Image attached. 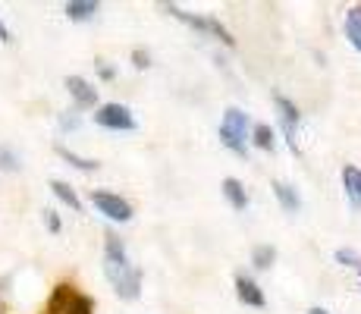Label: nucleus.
<instances>
[{"label": "nucleus", "mask_w": 361, "mask_h": 314, "mask_svg": "<svg viewBox=\"0 0 361 314\" xmlns=\"http://www.w3.org/2000/svg\"><path fill=\"white\" fill-rule=\"evenodd\" d=\"M104 274H107L110 286L116 289L120 298H138V289H142V274L138 267L129 264V255H126V246L120 242V236L107 233L104 236Z\"/></svg>", "instance_id": "nucleus-1"}, {"label": "nucleus", "mask_w": 361, "mask_h": 314, "mask_svg": "<svg viewBox=\"0 0 361 314\" xmlns=\"http://www.w3.org/2000/svg\"><path fill=\"white\" fill-rule=\"evenodd\" d=\"M245 126H248V120L239 107L226 110L224 123H220V142L230 151H235V155H245Z\"/></svg>", "instance_id": "nucleus-2"}, {"label": "nucleus", "mask_w": 361, "mask_h": 314, "mask_svg": "<svg viewBox=\"0 0 361 314\" xmlns=\"http://www.w3.org/2000/svg\"><path fill=\"white\" fill-rule=\"evenodd\" d=\"M164 10L170 13V16H176L179 23H185V25H192V29H198V32H207V35H214V38H220L224 44H233V35L224 29V25L217 23V19H207V16H195V13H185L183 6H176V4H164Z\"/></svg>", "instance_id": "nucleus-3"}, {"label": "nucleus", "mask_w": 361, "mask_h": 314, "mask_svg": "<svg viewBox=\"0 0 361 314\" xmlns=\"http://www.w3.org/2000/svg\"><path fill=\"white\" fill-rule=\"evenodd\" d=\"M94 123L104 126V129H114V132H132L135 129V120H132L129 107H123V104H104V107H98Z\"/></svg>", "instance_id": "nucleus-4"}, {"label": "nucleus", "mask_w": 361, "mask_h": 314, "mask_svg": "<svg viewBox=\"0 0 361 314\" xmlns=\"http://www.w3.org/2000/svg\"><path fill=\"white\" fill-rule=\"evenodd\" d=\"M92 201H94V207H98L104 217L120 220V223L132 220V207H129V201H123L120 195H114V192H92Z\"/></svg>", "instance_id": "nucleus-5"}, {"label": "nucleus", "mask_w": 361, "mask_h": 314, "mask_svg": "<svg viewBox=\"0 0 361 314\" xmlns=\"http://www.w3.org/2000/svg\"><path fill=\"white\" fill-rule=\"evenodd\" d=\"M276 110H280V123H283V132H286V142H289V148L298 151V145H295V126H298V107L289 97H283V95H276Z\"/></svg>", "instance_id": "nucleus-6"}, {"label": "nucleus", "mask_w": 361, "mask_h": 314, "mask_svg": "<svg viewBox=\"0 0 361 314\" xmlns=\"http://www.w3.org/2000/svg\"><path fill=\"white\" fill-rule=\"evenodd\" d=\"M66 88H69V95L75 97V104H79V107H94V101H98V92H94L85 79H79V76H69Z\"/></svg>", "instance_id": "nucleus-7"}, {"label": "nucleus", "mask_w": 361, "mask_h": 314, "mask_svg": "<svg viewBox=\"0 0 361 314\" xmlns=\"http://www.w3.org/2000/svg\"><path fill=\"white\" fill-rule=\"evenodd\" d=\"M235 296H239V302L252 305V308H261V305H264V292L258 289V283L248 280L245 274L235 277Z\"/></svg>", "instance_id": "nucleus-8"}, {"label": "nucleus", "mask_w": 361, "mask_h": 314, "mask_svg": "<svg viewBox=\"0 0 361 314\" xmlns=\"http://www.w3.org/2000/svg\"><path fill=\"white\" fill-rule=\"evenodd\" d=\"M224 195L235 211H245L248 207V195H245V188H242L239 179H224Z\"/></svg>", "instance_id": "nucleus-9"}, {"label": "nucleus", "mask_w": 361, "mask_h": 314, "mask_svg": "<svg viewBox=\"0 0 361 314\" xmlns=\"http://www.w3.org/2000/svg\"><path fill=\"white\" fill-rule=\"evenodd\" d=\"M343 186H345V195L352 198V205H361V170L358 167H345L343 170Z\"/></svg>", "instance_id": "nucleus-10"}, {"label": "nucleus", "mask_w": 361, "mask_h": 314, "mask_svg": "<svg viewBox=\"0 0 361 314\" xmlns=\"http://www.w3.org/2000/svg\"><path fill=\"white\" fill-rule=\"evenodd\" d=\"M98 13V4L94 0H69L66 4V16L73 19V23H82V19L94 16Z\"/></svg>", "instance_id": "nucleus-11"}, {"label": "nucleus", "mask_w": 361, "mask_h": 314, "mask_svg": "<svg viewBox=\"0 0 361 314\" xmlns=\"http://www.w3.org/2000/svg\"><path fill=\"white\" fill-rule=\"evenodd\" d=\"M274 192H276V198H280V205L286 207V211H298V207H302V198H298V192H295L293 186L274 183Z\"/></svg>", "instance_id": "nucleus-12"}, {"label": "nucleus", "mask_w": 361, "mask_h": 314, "mask_svg": "<svg viewBox=\"0 0 361 314\" xmlns=\"http://www.w3.org/2000/svg\"><path fill=\"white\" fill-rule=\"evenodd\" d=\"M57 155L66 160V164H73L75 170H85V173H92V170H98V160H88V157H79L75 155V151H69V148H63V145H60L57 148Z\"/></svg>", "instance_id": "nucleus-13"}, {"label": "nucleus", "mask_w": 361, "mask_h": 314, "mask_svg": "<svg viewBox=\"0 0 361 314\" xmlns=\"http://www.w3.org/2000/svg\"><path fill=\"white\" fill-rule=\"evenodd\" d=\"M345 35H349V41L361 51V6L349 10V16H345Z\"/></svg>", "instance_id": "nucleus-14"}, {"label": "nucleus", "mask_w": 361, "mask_h": 314, "mask_svg": "<svg viewBox=\"0 0 361 314\" xmlns=\"http://www.w3.org/2000/svg\"><path fill=\"white\" fill-rule=\"evenodd\" d=\"M63 314H92V298L79 296V292H69V298L63 305Z\"/></svg>", "instance_id": "nucleus-15"}, {"label": "nucleus", "mask_w": 361, "mask_h": 314, "mask_svg": "<svg viewBox=\"0 0 361 314\" xmlns=\"http://www.w3.org/2000/svg\"><path fill=\"white\" fill-rule=\"evenodd\" d=\"M51 188H54V195H57V198L63 201V205H69V207H73V211H82V201L75 198V192H73V188H69L66 183H60V179H54Z\"/></svg>", "instance_id": "nucleus-16"}, {"label": "nucleus", "mask_w": 361, "mask_h": 314, "mask_svg": "<svg viewBox=\"0 0 361 314\" xmlns=\"http://www.w3.org/2000/svg\"><path fill=\"white\" fill-rule=\"evenodd\" d=\"M252 135H255V145H258V148H264V151L274 148V129H270V126H264V123L255 126Z\"/></svg>", "instance_id": "nucleus-17"}, {"label": "nucleus", "mask_w": 361, "mask_h": 314, "mask_svg": "<svg viewBox=\"0 0 361 314\" xmlns=\"http://www.w3.org/2000/svg\"><path fill=\"white\" fill-rule=\"evenodd\" d=\"M274 258H276V251L270 246H258V248H255V255H252V261H255V267H270V264H274Z\"/></svg>", "instance_id": "nucleus-18"}, {"label": "nucleus", "mask_w": 361, "mask_h": 314, "mask_svg": "<svg viewBox=\"0 0 361 314\" xmlns=\"http://www.w3.org/2000/svg\"><path fill=\"white\" fill-rule=\"evenodd\" d=\"M336 261H339V264H345V267H355V270H361V255H358V251L339 248V251H336Z\"/></svg>", "instance_id": "nucleus-19"}, {"label": "nucleus", "mask_w": 361, "mask_h": 314, "mask_svg": "<svg viewBox=\"0 0 361 314\" xmlns=\"http://www.w3.org/2000/svg\"><path fill=\"white\" fill-rule=\"evenodd\" d=\"M0 167H4V170H19V157L13 155L10 148H0Z\"/></svg>", "instance_id": "nucleus-20"}, {"label": "nucleus", "mask_w": 361, "mask_h": 314, "mask_svg": "<svg viewBox=\"0 0 361 314\" xmlns=\"http://www.w3.org/2000/svg\"><path fill=\"white\" fill-rule=\"evenodd\" d=\"M44 223H47V229H51V233H60V217L54 211H44Z\"/></svg>", "instance_id": "nucleus-21"}, {"label": "nucleus", "mask_w": 361, "mask_h": 314, "mask_svg": "<svg viewBox=\"0 0 361 314\" xmlns=\"http://www.w3.org/2000/svg\"><path fill=\"white\" fill-rule=\"evenodd\" d=\"M75 126H79V116H60V129H75Z\"/></svg>", "instance_id": "nucleus-22"}, {"label": "nucleus", "mask_w": 361, "mask_h": 314, "mask_svg": "<svg viewBox=\"0 0 361 314\" xmlns=\"http://www.w3.org/2000/svg\"><path fill=\"white\" fill-rule=\"evenodd\" d=\"M132 60H135V66H138V69H145V66H148V54H142V51H135V54H132Z\"/></svg>", "instance_id": "nucleus-23"}, {"label": "nucleus", "mask_w": 361, "mask_h": 314, "mask_svg": "<svg viewBox=\"0 0 361 314\" xmlns=\"http://www.w3.org/2000/svg\"><path fill=\"white\" fill-rule=\"evenodd\" d=\"M0 41H10V29H6L4 23H0Z\"/></svg>", "instance_id": "nucleus-24"}, {"label": "nucleus", "mask_w": 361, "mask_h": 314, "mask_svg": "<svg viewBox=\"0 0 361 314\" xmlns=\"http://www.w3.org/2000/svg\"><path fill=\"white\" fill-rule=\"evenodd\" d=\"M308 314H327V311H324V308H311Z\"/></svg>", "instance_id": "nucleus-25"}, {"label": "nucleus", "mask_w": 361, "mask_h": 314, "mask_svg": "<svg viewBox=\"0 0 361 314\" xmlns=\"http://www.w3.org/2000/svg\"><path fill=\"white\" fill-rule=\"evenodd\" d=\"M358 274H361V270H358Z\"/></svg>", "instance_id": "nucleus-26"}]
</instances>
